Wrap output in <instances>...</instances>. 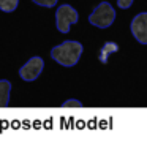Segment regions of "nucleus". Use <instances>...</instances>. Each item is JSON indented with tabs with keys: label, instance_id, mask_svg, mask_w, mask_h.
Masks as SVG:
<instances>
[{
	"label": "nucleus",
	"instance_id": "obj_10",
	"mask_svg": "<svg viewBox=\"0 0 147 158\" xmlns=\"http://www.w3.org/2000/svg\"><path fill=\"white\" fill-rule=\"evenodd\" d=\"M62 108H82V103L79 100H68L62 103Z\"/></svg>",
	"mask_w": 147,
	"mask_h": 158
},
{
	"label": "nucleus",
	"instance_id": "obj_6",
	"mask_svg": "<svg viewBox=\"0 0 147 158\" xmlns=\"http://www.w3.org/2000/svg\"><path fill=\"white\" fill-rule=\"evenodd\" d=\"M10 92H11V82L6 79L0 81V108H6L10 104Z\"/></svg>",
	"mask_w": 147,
	"mask_h": 158
},
{
	"label": "nucleus",
	"instance_id": "obj_2",
	"mask_svg": "<svg viewBox=\"0 0 147 158\" xmlns=\"http://www.w3.org/2000/svg\"><path fill=\"white\" fill-rule=\"evenodd\" d=\"M114 19H116V10L112 8V5L109 2H101L89 16V22L100 29L109 27L114 22Z\"/></svg>",
	"mask_w": 147,
	"mask_h": 158
},
{
	"label": "nucleus",
	"instance_id": "obj_11",
	"mask_svg": "<svg viewBox=\"0 0 147 158\" xmlns=\"http://www.w3.org/2000/svg\"><path fill=\"white\" fill-rule=\"evenodd\" d=\"M133 2H135V0H119L117 6L122 8V10H127V8H130V6L133 5Z\"/></svg>",
	"mask_w": 147,
	"mask_h": 158
},
{
	"label": "nucleus",
	"instance_id": "obj_9",
	"mask_svg": "<svg viewBox=\"0 0 147 158\" xmlns=\"http://www.w3.org/2000/svg\"><path fill=\"white\" fill-rule=\"evenodd\" d=\"M33 3H36V5H41V6H46V8H52L54 6L59 0H32Z\"/></svg>",
	"mask_w": 147,
	"mask_h": 158
},
{
	"label": "nucleus",
	"instance_id": "obj_1",
	"mask_svg": "<svg viewBox=\"0 0 147 158\" xmlns=\"http://www.w3.org/2000/svg\"><path fill=\"white\" fill-rule=\"evenodd\" d=\"M82 54V44L79 41H65L51 51V57L63 67H74Z\"/></svg>",
	"mask_w": 147,
	"mask_h": 158
},
{
	"label": "nucleus",
	"instance_id": "obj_5",
	"mask_svg": "<svg viewBox=\"0 0 147 158\" xmlns=\"http://www.w3.org/2000/svg\"><path fill=\"white\" fill-rule=\"evenodd\" d=\"M131 33L141 44H147V13H139L131 21Z\"/></svg>",
	"mask_w": 147,
	"mask_h": 158
},
{
	"label": "nucleus",
	"instance_id": "obj_8",
	"mask_svg": "<svg viewBox=\"0 0 147 158\" xmlns=\"http://www.w3.org/2000/svg\"><path fill=\"white\" fill-rule=\"evenodd\" d=\"M19 5V0H0V10L5 13H11L15 11Z\"/></svg>",
	"mask_w": 147,
	"mask_h": 158
},
{
	"label": "nucleus",
	"instance_id": "obj_3",
	"mask_svg": "<svg viewBox=\"0 0 147 158\" xmlns=\"http://www.w3.org/2000/svg\"><path fill=\"white\" fill-rule=\"evenodd\" d=\"M79 21L78 11L71 5H60L56 11V24L57 29L62 33H68L71 24H76Z\"/></svg>",
	"mask_w": 147,
	"mask_h": 158
},
{
	"label": "nucleus",
	"instance_id": "obj_4",
	"mask_svg": "<svg viewBox=\"0 0 147 158\" xmlns=\"http://www.w3.org/2000/svg\"><path fill=\"white\" fill-rule=\"evenodd\" d=\"M44 68V60L41 57H32L27 63L24 65V67H21L19 70V76L24 79V81H35V79L41 74Z\"/></svg>",
	"mask_w": 147,
	"mask_h": 158
},
{
	"label": "nucleus",
	"instance_id": "obj_7",
	"mask_svg": "<svg viewBox=\"0 0 147 158\" xmlns=\"http://www.w3.org/2000/svg\"><path fill=\"white\" fill-rule=\"evenodd\" d=\"M119 51V46L116 44V43H112V41H108V43H104V46L101 48V51H100V62H103V63H106L108 62V57L111 56V54H114V52H117Z\"/></svg>",
	"mask_w": 147,
	"mask_h": 158
}]
</instances>
